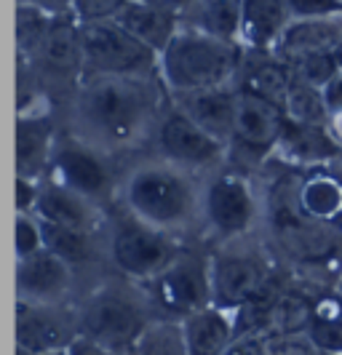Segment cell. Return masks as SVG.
I'll list each match as a JSON object with an SVG mask.
<instances>
[{"label":"cell","mask_w":342,"mask_h":355,"mask_svg":"<svg viewBox=\"0 0 342 355\" xmlns=\"http://www.w3.org/2000/svg\"><path fill=\"white\" fill-rule=\"evenodd\" d=\"M142 291L161 318L185 320L187 315L214 304L212 251L182 246L174 262L150 284H144Z\"/></svg>","instance_id":"obj_7"},{"label":"cell","mask_w":342,"mask_h":355,"mask_svg":"<svg viewBox=\"0 0 342 355\" xmlns=\"http://www.w3.org/2000/svg\"><path fill=\"white\" fill-rule=\"evenodd\" d=\"M171 96V94H169ZM171 102L180 107L187 118L216 137L219 142H230L235 123V107H238V86H216V89L190 91V94H174Z\"/></svg>","instance_id":"obj_19"},{"label":"cell","mask_w":342,"mask_h":355,"mask_svg":"<svg viewBox=\"0 0 342 355\" xmlns=\"http://www.w3.org/2000/svg\"><path fill=\"white\" fill-rule=\"evenodd\" d=\"M75 267L56 257L54 251L40 249L33 257L17 259V300L37 304H65L70 297Z\"/></svg>","instance_id":"obj_16"},{"label":"cell","mask_w":342,"mask_h":355,"mask_svg":"<svg viewBox=\"0 0 342 355\" xmlns=\"http://www.w3.org/2000/svg\"><path fill=\"white\" fill-rule=\"evenodd\" d=\"M318 355H334V353H318Z\"/></svg>","instance_id":"obj_46"},{"label":"cell","mask_w":342,"mask_h":355,"mask_svg":"<svg viewBox=\"0 0 342 355\" xmlns=\"http://www.w3.org/2000/svg\"><path fill=\"white\" fill-rule=\"evenodd\" d=\"M281 262L273 257L268 243L241 238L212 249V291L214 304L238 313L254 294L275 275Z\"/></svg>","instance_id":"obj_6"},{"label":"cell","mask_w":342,"mask_h":355,"mask_svg":"<svg viewBox=\"0 0 342 355\" xmlns=\"http://www.w3.org/2000/svg\"><path fill=\"white\" fill-rule=\"evenodd\" d=\"M83 43V75H158L161 56L128 33L118 19L80 24Z\"/></svg>","instance_id":"obj_10"},{"label":"cell","mask_w":342,"mask_h":355,"mask_svg":"<svg viewBox=\"0 0 342 355\" xmlns=\"http://www.w3.org/2000/svg\"><path fill=\"white\" fill-rule=\"evenodd\" d=\"M182 331L187 339L190 355H225V350L238 337L235 313L209 304L182 320Z\"/></svg>","instance_id":"obj_24"},{"label":"cell","mask_w":342,"mask_h":355,"mask_svg":"<svg viewBox=\"0 0 342 355\" xmlns=\"http://www.w3.org/2000/svg\"><path fill=\"white\" fill-rule=\"evenodd\" d=\"M54 17L33 3H17V51L19 59H30L43 43Z\"/></svg>","instance_id":"obj_31"},{"label":"cell","mask_w":342,"mask_h":355,"mask_svg":"<svg viewBox=\"0 0 342 355\" xmlns=\"http://www.w3.org/2000/svg\"><path fill=\"white\" fill-rule=\"evenodd\" d=\"M169 102L161 75H83L70 94L67 131L118 158L153 142Z\"/></svg>","instance_id":"obj_1"},{"label":"cell","mask_w":342,"mask_h":355,"mask_svg":"<svg viewBox=\"0 0 342 355\" xmlns=\"http://www.w3.org/2000/svg\"><path fill=\"white\" fill-rule=\"evenodd\" d=\"M17 355H67V350H59V353H17Z\"/></svg>","instance_id":"obj_43"},{"label":"cell","mask_w":342,"mask_h":355,"mask_svg":"<svg viewBox=\"0 0 342 355\" xmlns=\"http://www.w3.org/2000/svg\"><path fill=\"white\" fill-rule=\"evenodd\" d=\"M19 72L40 80V86H67L70 94L83 78V43L80 21L75 14L54 17L43 43L30 59H19Z\"/></svg>","instance_id":"obj_13"},{"label":"cell","mask_w":342,"mask_h":355,"mask_svg":"<svg viewBox=\"0 0 342 355\" xmlns=\"http://www.w3.org/2000/svg\"><path fill=\"white\" fill-rule=\"evenodd\" d=\"M142 3H150V6H158V8H169V11L182 14L193 0H142Z\"/></svg>","instance_id":"obj_42"},{"label":"cell","mask_w":342,"mask_h":355,"mask_svg":"<svg viewBox=\"0 0 342 355\" xmlns=\"http://www.w3.org/2000/svg\"><path fill=\"white\" fill-rule=\"evenodd\" d=\"M275 158L294 168H310V166L342 160V147L332 137L329 125H302L291 123L287 118V128Z\"/></svg>","instance_id":"obj_21"},{"label":"cell","mask_w":342,"mask_h":355,"mask_svg":"<svg viewBox=\"0 0 342 355\" xmlns=\"http://www.w3.org/2000/svg\"><path fill=\"white\" fill-rule=\"evenodd\" d=\"M203 179L150 153L121 171L115 209L171 235L200 230Z\"/></svg>","instance_id":"obj_2"},{"label":"cell","mask_w":342,"mask_h":355,"mask_svg":"<svg viewBox=\"0 0 342 355\" xmlns=\"http://www.w3.org/2000/svg\"><path fill=\"white\" fill-rule=\"evenodd\" d=\"M342 43V17L321 19H291L284 35L278 37L273 53L281 59H294L302 53L337 51Z\"/></svg>","instance_id":"obj_22"},{"label":"cell","mask_w":342,"mask_h":355,"mask_svg":"<svg viewBox=\"0 0 342 355\" xmlns=\"http://www.w3.org/2000/svg\"><path fill=\"white\" fill-rule=\"evenodd\" d=\"M80 337V313L67 304L17 300V353H59Z\"/></svg>","instance_id":"obj_14"},{"label":"cell","mask_w":342,"mask_h":355,"mask_svg":"<svg viewBox=\"0 0 342 355\" xmlns=\"http://www.w3.org/2000/svg\"><path fill=\"white\" fill-rule=\"evenodd\" d=\"M59 139L54 112L46 107V96L19 107L17 118V177L46 179Z\"/></svg>","instance_id":"obj_15"},{"label":"cell","mask_w":342,"mask_h":355,"mask_svg":"<svg viewBox=\"0 0 342 355\" xmlns=\"http://www.w3.org/2000/svg\"><path fill=\"white\" fill-rule=\"evenodd\" d=\"M262 187L254 182V174L225 163L219 171L203 179L200 232L214 246L252 238L262 227Z\"/></svg>","instance_id":"obj_4"},{"label":"cell","mask_w":342,"mask_h":355,"mask_svg":"<svg viewBox=\"0 0 342 355\" xmlns=\"http://www.w3.org/2000/svg\"><path fill=\"white\" fill-rule=\"evenodd\" d=\"M35 216L40 222L59 225V227H70V230L96 232L105 235L108 227V211L105 206L94 203L80 193H75L70 187L59 184L54 179H43L40 184V198H37Z\"/></svg>","instance_id":"obj_18"},{"label":"cell","mask_w":342,"mask_h":355,"mask_svg":"<svg viewBox=\"0 0 342 355\" xmlns=\"http://www.w3.org/2000/svg\"><path fill=\"white\" fill-rule=\"evenodd\" d=\"M105 243L110 265L137 286L150 284L155 275H161L185 246L180 243V235L158 230L121 209L108 216Z\"/></svg>","instance_id":"obj_5"},{"label":"cell","mask_w":342,"mask_h":355,"mask_svg":"<svg viewBox=\"0 0 342 355\" xmlns=\"http://www.w3.org/2000/svg\"><path fill=\"white\" fill-rule=\"evenodd\" d=\"M243 56L246 49L238 43H225L212 35H203L198 30L180 27V33L161 53L158 75L171 96L216 89V86H233L238 80Z\"/></svg>","instance_id":"obj_3"},{"label":"cell","mask_w":342,"mask_h":355,"mask_svg":"<svg viewBox=\"0 0 342 355\" xmlns=\"http://www.w3.org/2000/svg\"><path fill=\"white\" fill-rule=\"evenodd\" d=\"M305 337L318 353L342 355V300L337 294V286L324 288L318 294Z\"/></svg>","instance_id":"obj_27"},{"label":"cell","mask_w":342,"mask_h":355,"mask_svg":"<svg viewBox=\"0 0 342 355\" xmlns=\"http://www.w3.org/2000/svg\"><path fill=\"white\" fill-rule=\"evenodd\" d=\"M334 56H337V64H340V72H342V43L337 46V51H334Z\"/></svg>","instance_id":"obj_44"},{"label":"cell","mask_w":342,"mask_h":355,"mask_svg":"<svg viewBox=\"0 0 342 355\" xmlns=\"http://www.w3.org/2000/svg\"><path fill=\"white\" fill-rule=\"evenodd\" d=\"M284 128H287L284 107L238 89L235 123L228 142V163L257 177L275 158Z\"/></svg>","instance_id":"obj_8"},{"label":"cell","mask_w":342,"mask_h":355,"mask_svg":"<svg viewBox=\"0 0 342 355\" xmlns=\"http://www.w3.org/2000/svg\"><path fill=\"white\" fill-rule=\"evenodd\" d=\"M118 21L158 56L166 51V46L174 40V35L180 33L182 27V19L177 11L158 8V6H150V3H142V0H131L126 8L118 14Z\"/></svg>","instance_id":"obj_26"},{"label":"cell","mask_w":342,"mask_h":355,"mask_svg":"<svg viewBox=\"0 0 342 355\" xmlns=\"http://www.w3.org/2000/svg\"><path fill=\"white\" fill-rule=\"evenodd\" d=\"M324 94H326V110H329L326 125H329L332 137L337 139V144L342 147V72L326 86Z\"/></svg>","instance_id":"obj_36"},{"label":"cell","mask_w":342,"mask_h":355,"mask_svg":"<svg viewBox=\"0 0 342 355\" xmlns=\"http://www.w3.org/2000/svg\"><path fill=\"white\" fill-rule=\"evenodd\" d=\"M147 307H153L147 297L137 300L121 286H102L78 310L80 334L96 339L118 353H131L147 323L155 318Z\"/></svg>","instance_id":"obj_9"},{"label":"cell","mask_w":342,"mask_h":355,"mask_svg":"<svg viewBox=\"0 0 342 355\" xmlns=\"http://www.w3.org/2000/svg\"><path fill=\"white\" fill-rule=\"evenodd\" d=\"M294 70L287 59H281L273 51H246L243 64L238 72L235 86L249 91L254 96H262L273 105L284 107L289 91L294 86Z\"/></svg>","instance_id":"obj_20"},{"label":"cell","mask_w":342,"mask_h":355,"mask_svg":"<svg viewBox=\"0 0 342 355\" xmlns=\"http://www.w3.org/2000/svg\"><path fill=\"white\" fill-rule=\"evenodd\" d=\"M67 355H131V353H118V350H112L108 345H102V342H96V339L80 334V337L67 347Z\"/></svg>","instance_id":"obj_40"},{"label":"cell","mask_w":342,"mask_h":355,"mask_svg":"<svg viewBox=\"0 0 342 355\" xmlns=\"http://www.w3.org/2000/svg\"><path fill=\"white\" fill-rule=\"evenodd\" d=\"M43 179L17 177V214H35Z\"/></svg>","instance_id":"obj_39"},{"label":"cell","mask_w":342,"mask_h":355,"mask_svg":"<svg viewBox=\"0 0 342 355\" xmlns=\"http://www.w3.org/2000/svg\"><path fill=\"white\" fill-rule=\"evenodd\" d=\"M271 334L262 331H246L233 339V345L225 350V355H268L271 350Z\"/></svg>","instance_id":"obj_37"},{"label":"cell","mask_w":342,"mask_h":355,"mask_svg":"<svg viewBox=\"0 0 342 355\" xmlns=\"http://www.w3.org/2000/svg\"><path fill=\"white\" fill-rule=\"evenodd\" d=\"M131 355H190L187 339L182 331V320L155 315L147 323L142 337L137 339Z\"/></svg>","instance_id":"obj_29"},{"label":"cell","mask_w":342,"mask_h":355,"mask_svg":"<svg viewBox=\"0 0 342 355\" xmlns=\"http://www.w3.org/2000/svg\"><path fill=\"white\" fill-rule=\"evenodd\" d=\"M40 249H46V238H43V222L35 214H17V259L33 257Z\"/></svg>","instance_id":"obj_33"},{"label":"cell","mask_w":342,"mask_h":355,"mask_svg":"<svg viewBox=\"0 0 342 355\" xmlns=\"http://www.w3.org/2000/svg\"><path fill=\"white\" fill-rule=\"evenodd\" d=\"M150 150L200 179L219 171L228 163V144L203 131L174 102H169V107L163 110Z\"/></svg>","instance_id":"obj_12"},{"label":"cell","mask_w":342,"mask_h":355,"mask_svg":"<svg viewBox=\"0 0 342 355\" xmlns=\"http://www.w3.org/2000/svg\"><path fill=\"white\" fill-rule=\"evenodd\" d=\"M43 238H46V249L54 251L56 257H62L72 267L94 262V257L99 251V235L96 232L70 230V227L43 222Z\"/></svg>","instance_id":"obj_28"},{"label":"cell","mask_w":342,"mask_h":355,"mask_svg":"<svg viewBox=\"0 0 342 355\" xmlns=\"http://www.w3.org/2000/svg\"><path fill=\"white\" fill-rule=\"evenodd\" d=\"M131 0H72V14L80 24L86 21H108L118 19Z\"/></svg>","instance_id":"obj_34"},{"label":"cell","mask_w":342,"mask_h":355,"mask_svg":"<svg viewBox=\"0 0 342 355\" xmlns=\"http://www.w3.org/2000/svg\"><path fill=\"white\" fill-rule=\"evenodd\" d=\"M49 179L80 193L99 206H115V200H118L121 171L115 168L112 155L91 147L72 131L59 134V139H56L51 166H49Z\"/></svg>","instance_id":"obj_11"},{"label":"cell","mask_w":342,"mask_h":355,"mask_svg":"<svg viewBox=\"0 0 342 355\" xmlns=\"http://www.w3.org/2000/svg\"><path fill=\"white\" fill-rule=\"evenodd\" d=\"M294 196L310 219L342 232V160L297 168Z\"/></svg>","instance_id":"obj_17"},{"label":"cell","mask_w":342,"mask_h":355,"mask_svg":"<svg viewBox=\"0 0 342 355\" xmlns=\"http://www.w3.org/2000/svg\"><path fill=\"white\" fill-rule=\"evenodd\" d=\"M182 27L241 46L243 0H193L180 14Z\"/></svg>","instance_id":"obj_25"},{"label":"cell","mask_w":342,"mask_h":355,"mask_svg":"<svg viewBox=\"0 0 342 355\" xmlns=\"http://www.w3.org/2000/svg\"><path fill=\"white\" fill-rule=\"evenodd\" d=\"M284 112L291 123L302 125H326L329 110H326V94L324 89L307 86L302 80H294V86L289 91Z\"/></svg>","instance_id":"obj_30"},{"label":"cell","mask_w":342,"mask_h":355,"mask_svg":"<svg viewBox=\"0 0 342 355\" xmlns=\"http://www.w3.org/2000/svg\"><path fill=\"white\" fill-rule=\"evenodd\" d=\"M17 3H33V6H37V8L49 11L51 17L70 14V11H72V0H17Z\"/></svg>","instance_id":"obj_41"},{"label":"cell","mask_w":342,"mask_h":355,"mask_svg":"<svg viewBox=\"0 0 342 355\" xmlns=\"http://www.w3.org/2000/svg\"><path fill=\"white\" fill-rule=\"evenodd\" d=\"M289 21V0H243L241 46L246 51H273Z\"/></svg>","instance_id":"obj_23"},{"label":"cell","mask_w":342,"mask_h":355,"mask_svg":"<svg viewBox=\"0 0 342 355\" xmlns=\"http://www.w3.org/2000/svg\"><path fill=\"white\" fill-rule=\"evenodd\" d=\"M268 355H318V350L310 345L305 334H291V337H273Z\"/></svg>","instance_id":"obj_38"},{"label":"cell","mask_w":342,"mask_h":355,"mask_svg":"<svg viewBox=\"0 0 342 355\" xmlns=\"http://www.w3.org/2000/svg\"><path fill=\"white\" fill-rule=\"evenodd\" d=\"M287 62L291 64L297 80H302L307 86H316V89H326L340 75V64H337L334 51L302 53V56H294V59H287Z\"/></svg>","instance_id":"obj_32"},{"label":"cell","mask_w":342,"mask_h":355,"mask_svg":"<svg viewBox=\"0 0 342 355\" xmlns=\"http://www.w3.org/2000/svg\"><path fill=\"white\" fill-rule=\"evenodd\" d=\"M337 294H340V300H342V278H340V284H337Z\"/></svg>","instance_id":"obj_45"},{"label":"cell","mask_w":342,"mask_h":355,"mask_svg":"<svg viewBox=\"0 0 342 355\" xmlns=\"http://www.w3.org/2000/svg\"><path fill=\"white\" fill-rule=\"evenodd\" d=\"M291 19L342 17V0H289Z\"/></svg>","instance_id":"obj_35"}]
</instances>
